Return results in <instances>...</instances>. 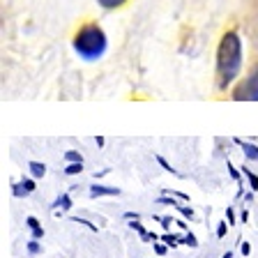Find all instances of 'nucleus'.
Listing matches in <instances>:
<instances>
[{
  "label": "nucleus",
  "mask_w": 258,
  "mask_h": 258,
  "mask_svg": "<svg viewBox=\"0 0 258 258\" xmlns=\"http://www.w3.org/2000/svg\"><path fill=\"white\" fill-rule=\"evenodd\" d=\"M242 70V42L237 37V32H226L219 42V51H217V79H219V88L231 86L235 76Z\"/></svg>",
  "instance_id": "f257e3e1"
},
{
  "label": "nucleus",
  "mask_w": 258,
  "mask_h": 258,
  "mask_svg": "<svg viewBox=\"0 0 258 258\" xmlns=\"http://www.w3.org/2000/svg\"><path fill=\"white\" fill-rule=\"evenodd\" d=\"M74 51L86 60L102 58L106 51V35L97 23H88V26L79 28L74 35Z\"/></svg>",
  "instance_id": "f03ea898"
},
{
  "label": "nucleus",
  "mask_w": 258,
  "mask_h": 258,
  "mask_svg": "<svg viewBox=\"0 0 258 258\" xmlns=\"http://www.w3.org/2000/svg\"><path fill=\"white\" fill-rule=\"evenodd\" d=\"M233 99H237V102H242V99L258 102V67H253L251 74L242 81V86L233 92Z\"/></svg>",
  "instance_id": "7ed1b4c3"
},
{
  "label": "nucleus",
  "mask_w": 258,
  "mask_h": 258,
  "mask_svg": "<svg viewBox=\"0 0 258 258\" xmlns=\"http://www.w3.org/2000/svg\"><path fill=\"white\" fill-rule=\"evenodd\" d=\"M90 194H92V196H118V194H120V189H115V187H102V184H95Z\"/></svg>",
  "instance_id": "20e7f679"
},
{
  "label": "nucleus",
  "mask_w": 258,
  "mask_h": 258,
  "mask_svg": "<svg viewBox=\"0 0 258 258\" xmlns=\"http://www.w3.org/2000/svg\"><path fill=\"white\" fill-rule=\"evenodd\" d=\"M28 226H30V228H32V235H35V240H39V237H44L42 226H39V221L35 219V217H28Z\"/></svg>",
  "instance_id": "39448f33"
},
{
  "label": "nucleus",
  "mask_w": 258,
  "mask_h": 258,
  "mask_svg": "<svg viewBox=\"0 0 258 258\" xmlns=\"http://www.w3.org/2000/svg\"><path fill=\"white\" fill-rule=\"evenodd\" d=\"M28 166H30V173L35 177H44V173H46V166H44V164H39V161H30Z\"/></svg>",
  "instance_id": "423d86ee"
},
{
  "label": "nucleus",
  "mask_w": 258,
  "mask_h": 258,
  "mask_svg": "<svg viewBox=\"0 0 258 258\" xmlns=\"http://www.w3.org/2000/svg\"><path fill=\"white\" fill-rule=\"evenodd\" d=\"M99 5L104 7V10H115V7H120V5H124L127 0H97Z\"/></svg>",
  "instance_id": "0eeeda50"
},
{
  "label": "nucleus",
  "mask_w": 258,
  "mask_h": 258,
  "mask_svg": "<svg viewBox=\"0 0 258 258\" xmlns=\"http://www.w3.org/2000/svg\"><path fill=\"white\" fill-rule=\"evenodd\" d=\"M242 148H244V155L249 157V159H256L258 161V148L251 143H242Z\"/></svg>",
  "instance_id": "6e6552de"
},
{
  "label": "nucleus",
  "mask_w": 258,
  "mask_h": 258,
  "mask_svg": "<svg viewBox=\"0 0 258 258\" xmlns=\"http://www.w3.org/2000/svg\"><path fill=\"white\" fill-rule=\"evenodd\" d=\"M83 171V164H81V161H74V164H70V166H67V175H76V173H81Z\"/></svg>",
  "instance_id": "1a4fd4ad"
},
{
  "label": "nucleus",
  "mask_w": 258,
  "mask_h": 258,
  "mask_svg": "<svg viewBox=\"0 0 258 258\" xmlns=\"http://www.w3.org/2000/svg\"><path fill=\"white\" fill-rule=\"evenodd\" d=\"M67 161H81V155L79 152H74V150H70L67 152Z\"/></svg>",
  "instance_id": "9d476101"
},
{
  "label": "nucleus",
  "mask_w": 258,
  "mask_h": 258,
  "mask_svg": "<svg viewBox=\"0 0 258 258\" xmlns=\"http://www.w3.org/2000/svg\"><path fill=\"white\" fill-rule=\"evenodd\" d=\"M28 251H30V253H37V251H39V244H37V240H32L30 244H28Z\"/></svg>",
  "instance_id": "9b49d317"
},
{
  "label": "nucleus",
  "mask_w": 258,
  "mask_h": 258,
  "mask_svg": "<svg viewBox=\"0 0 258 258\" xmlns=\"http://www.w3.org/2000/svg\"><path fill=\"white\" fill-rule=\"evenodd\" d=\"M244 173H247L249 180H251V187H253V189H258V177H256V175H251V173H249L247 168H244Z\"/></svg>",
  "instance_id": "f8f14e48"
},
{
  "label": "nucleus",
  "mask_w": 258,
  "mask_h": 258,
  "mask_svg": "<svg viewBox=\"0 0 258 258\" xmlns=\"http://www.w3.org/2000/svg\"><path fill=\"white\" fill-rule=\"evenodd\" d=\"M58 205H62V208L67 210V208H70V199H67V196H62V199L58 201Z\"/></svg>",
  "instance_id": "ddd939ff"
},
{
  "label": "nucleus",
  "mask_w": 258,
  "mask_h": 258,
  "mask_svg": "<svg viewBox=\"0 0 258 258\" xmlns=\"http://www.w3.org/2000/svg\"><path fill=\"white\" fill-rule=\"evenodd\" d=\"M217 235H219V237H224V235H226V224H221V226H219V231H217Z\"/></svg>",
  "instance_id": "4468645a"
},
{
  "label": "nucleus",
  "mask_w": 258,
  "mask_h": 258,
  "mask_svg": "<svg viewBox=\"0 0 258 258\" xmlns=\"http://www.w3.org/2000/svg\"><path fill=\"white\" fill-rule=\"evenodd\" d=\"M249 251H251V247H249L247 242H244V244H242V253H244V256H247V253H249Z\"/></svg>",
  "instance_id": "2eb2a0df"
},
{
  "label": "nucleus",
  "mask_w": 258,
  "mask_h": 258,
  "mask_svg": "<svg viewBox=\"0 0 258 258\" xmlns=\"http://www.w3.org/2000/svg\"><path fill=\"white\" fill-rule=\"evenodd\" d=\"M155 249H157V253H166V247H161V244H157Z\"/></svg>",
  "instance_id": "dca6fc26"
},
{
  "label": "nucleus",
  "mask_w": 258,
  "mask_h": 258,
  "mask_svg": "<svg viewBox=\"0 0 258 258\" xmlns=\"http://www.w3.org/2000/svg\"><path fill=\"white\" fill-rule=\"evenodd\" d=\"M224 258H233V256H231V253H226V256H224Z\"/></svg>",
  "instance_id": "f3484780"
}]
</instances>
